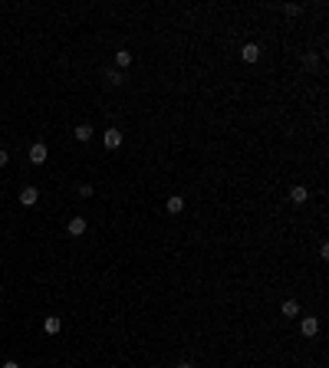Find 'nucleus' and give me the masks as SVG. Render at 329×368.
I'll return each instance as SVG.
<instances>
[{
	"label": "nucleus",
	"instance_id": "6",
	"mask_svg": "<svg viewBox=\"0 0 329 368\" xmlns=\"http://www.w3.org/2000/svg\"><path fill=\"white\" fill-rule=\"evenodd\" d=\"M66 230H69V237H82V233H86V221H82V217H73V221L66 224Z\"/></svg>",
	"mask_w": 329,
	"mask_h": 368
},
{
	"label": "nucleus",
	"instance_id": "7",
	"mask_svg": "<svg viewBox=\"0 0 329 368\" xmlns=\"http://www.w3.org/2000/svg\"><path fill=\"white\" fill-rule=\"evenodd\" d=\"M119 145H122V132L109 129V132H106V148H119Z\"/></svg>",
	"mask_w": 329,
	"mask_h": 368
},
{
	"label": "nucleus",
	"instance_id": "14",
	"mask_svg": "<svg viewBox=\"0 0 329 368\" xmlns=\"http://www.w3.org/2000/svg\"><path fill=\"white\" fill-rule=\"evenodd\" d=\"M303 66H316V53H306V56H303Z\"/></svg>",
	"mask_w": 329,
	"mask_h": 368
},
{
	"label": "nucleus",
	"instance_id": "10",
	"mask_svg": "<svg viewBox=\"0 0 329 368\" xmlns=\"http://www.w3.org/2000/svg\"><path fill=\"white\" fill-rule=\"evenodd\" d=\"M184 211V201L174 194V197H168V214H181Z\"/></svg>",
	"mask_w": 329,
	"mask_h": 368
},
{
	"label": "nucleus",
	"instance_id": "16",
	"mask_svg": "<svg viewBox=\"0 0 329 368\" xmlns=\"http://www.w3.org/2000/svg\"><path fill=\"white\" fill-rule=\"evenodd\" d=\"M0 368H20V365H17V362H3Z\"/></svg>",
	"mask_w": 329,
	"mask_h": 368
},
{
	"label": "nucleus",
	"instance_id": "1",
	"mask_svg": "<svg viewBox=\"0 0 329 368\" xmlns=\"http://www.w3.org/2000/svg\"><path fill=\"white\" fill-rule=\"evenodd\" d=\"M300 332L306 335V339H313V335L320 332V319H316V316H306V319L300 322Z\"/></svg>",
	"mask_w": 329,
	"mask_h": 368
},
{
	"label": "nucleus",
	"instance_id": "13",
	"mask_svg": "<svg viewBox=\"0 0 329 368\" xmlns=\"http://www.w3.org/2000/svg\"><path fill=\"white\" fill-rule=\"evenodd\" d=\"M106 79H109L112 86H122V73H115V69H112V73H106Z\"/></svg>",
	"mask_w": 329,
	"mask_h": 368
},
{
	"label": "nucleus",
	"instance_id": "4",
	"mask_svg": "<svg viewBox=\"0 0 329 368\" xmlns=\"http://www.w3.org/2000/svg\"><path fill=\"white\" fill-rule=\"evenodd\" d=\"M59 329H63V319H59V316H46V319H43V332H46V335H56Z\"/></svg>",
	"mask_w": 329,
	"mask_h": 368
},
{
	"label": "nucleus",
	"instance_id": "11",
	"mask_svg": "<svg viewBox=\"0 0 329 368\" xmlns=\"http://www.w3.org/2000/svg\"><path fill=\"white\" fill-rule=\"evenodd\" d=\"M300 313V303H296V299H286L283 303V316H296Z\"/></svg>",
	"mask_w": 329,
	"mask_h": 368
},
{
	"label": "nucleus",
	"instance_id": "17",
	"mask_svg": "<svg viewBox=\"0 0 329 368\" xmlns=\"http://www.w3.org/2000/svg\"><path fill=\"white\" fill-rule=\"evenodd\" d=\"M178 368H194V365H191V362H184V365H178Z\"/></svg>",
	"mask_w": 329,
	"mask_h": 368
},
{
	"label": "nucleus",
	"instance_id": "15",
	"mask_svg": "<svg viewBox=\"0 0 329 368\" xmlns=\"http://www.w3.org/2000/svg\"><path fill=\"white\" fill-rule=\"evenodd\" d=\"M7 161H10V155H7V151H3V148H0V168L7 165Z\"/></svg>",
	"mask_w": 329,
	"mask_h": 368
},
{
	"label": "nucleus",
	"instance_id": "2",
	"mask_svg": "<svg viewBox=\"0 0 329 368\" xmlns=\"http://www.w3.org/2000/svg\"><path fill=\"white\" fill-rule=\"evenodd\" d=\"M37 201H40V191H37V187H33V184L20 191V204H23V207H33V204H37Z\"/></svg>",
	"mask_w": 329,
	"mask_h": 368
},
{
	"label": "nucleus",
	"instance_id": "9",
	"mask_svg": "<svg viewBox=\"0 0 329 368\" xmlns=\"http://www.w3.org/2000/svg\"><path fill=\"white\" fill-rule=\"evenodd\" d=\"M73 135L79 138V141H89V138H92V125H76Z\"/></svg>",
	"mask_w": 329,
	"mask_h": 368
},
{
	"label": "nucleus",
	"instance_id": "8",
	"mask_svg": "<svg viewBox=\"0 0 329 368\" xmlns=\"http://www.w3.org/2000/svg\"><path fill=\"white\" fill-rule=\"evenodd\" d=\"M306 197H310V191H306L303 184H296V187H293V191H290V201H293V204H303V201H306Z\"/></svg>",
	"mask_w": 329,
	"mask_h": 368
},
{
	"label": "nucleus",
	"instance_id": "12",
	"mask_svg": "<svg viewBox=\"0 0 329 368\" xmlns=\"http://www.w3.org/2000/svg\"><path fill=\"white\" fill-rule=\"evenodd\" d=\"M132 63V53H128V49H119V53H115V66H128Z\"/></svg>",
	"mask_w": 329,
	"mask_h": 368
},
{
	"label": "nucleus",
	"instance_id": "5",
	"mask_svg": "<svg viewBox=\"0 0 329 368\" xmlns=\"http://www.w3.org/2000/svg\"><path fill=\"white\" fill-rule=\"evenodd\" d=\"M240 56H244V63H257V59H260V46H257V43H247L244 49H240Z\"/></svg>",
	"mask_w": 329,
	"mask_h": 368
},
{
	"label": "nucleus",
	"instance_id": "3",
	"mask_svg": "<svg viewBox=\"0 0 329 368\" xmlns=\"http://www.w3.org/2000/svg\"><path fill=\"white\" fill-rule=\"evenodd\" d=\"M30 161L33 165H46V141H37V145L30 148Z\"/></svg>",
	"mask_w": 329,
	"mask_h": 368
}]
</instances>
